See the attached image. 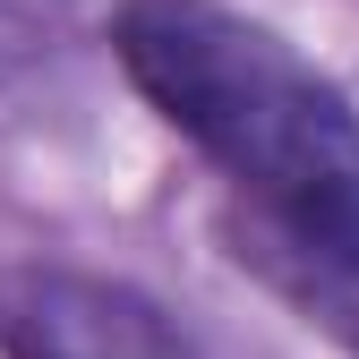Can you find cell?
Here are the masks:
<instances>
[{"label": "cell", "mask_w": 359, "mask_h": 359, "mask_svg": "<svg viewBox=\"0 0 359 359\" xmlns=\"http://www.w3.org/2000/svg\"><path fill=\"white\" fill-rule=\"evenodd\" d=\"M137 95L240 189V265L359 351V111L274 26L214 0H128L111 26Z\"/></svg>", "instance_id": "1"}, {"label": "cell", "mask_w": 359, "mask_h": 359, "mask_svg": "<svg viewBox=\"0 0 359 359\" xmlns=\"http://www.w3.org/2000/svg\"><path fill=\"white\" fill-rule=\"evenodd\" d=\"M0 351L9 359H197L146 291L77 265H18L0 283Z\"/></svg>", "instance_id": "2"}]
</instances>
